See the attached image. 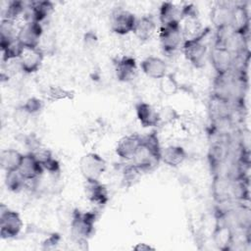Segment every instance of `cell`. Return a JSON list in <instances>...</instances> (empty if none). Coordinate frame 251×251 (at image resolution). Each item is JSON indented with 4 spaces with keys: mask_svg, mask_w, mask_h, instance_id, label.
Wrapping results in <instances>:
<instances>
[{
    "mask_svg": "<svg viewBox=\"0 0 251 251\" xmlns=\"http://www.w3.org/2000/svg\"><path fill=\"white\" fill-rule=\"evenodd\" d=\"M156 27L157 25L152 16H142L141 18H137L133 33L138 40L145 42L152 38Z\"/></svg>",
    "mask_w": 251,
    "mask_h": 251,
    "instance_id": "ac0fdd59",
    "label": "cell"
},
{
    "mask_svg": "<svg viewBox=\"0 0 251 251\" xmlns=\"http://www.w3.org/2000/svg\"><path fill=\"white\" fill-rule=\"evenodd\" d=\"M78 166L84 180H100V177L106 172L107 162L98 153L88 152L80 158Z\"/></svg>",
    "mask_w": 251,
    "mask_h": 251,
    "instance_id": "5b68a950",
    "label": "cell"
},
{
    "mask_svg": "<svg viewBox=\"0 0 251 251\" xmlns=\"http://www.w3.org/2000/svg\"><path fill=\"white\" fill-rule=\"evenodd\" d=\"M142 141V136L137 133L126 134L121 137L116 145V154L123 160L131 161Z\"/></svg>",
    "mask_w": 251,
    "mask_h": 251,
    "instance_id": "7c38bea8",
    "label": "cell"
},
{
    "mask_svg": "<svg viewBox=\"0 0 251 251\" xmlns=\"http://www.w3.org/2000/svg\"><path fill=\"white\" fill-rule=\"evenodd\" d=\"M209 29L202 30L199 34L185 38L182 44V52L185 59L195 68H201L205 64V60L208 54V44L206 37Z\"/></svg>",
    "mask_w": 251,
    "mask_h": 251,
    "instance_id": "7a4b0ae2",
    "label": "cell"
},
{
    "mask_svg": "<svg viewBox=\"0 0 251 251\" xmlns=\"http://www.w3.org/2000/svg\"><path fill=\"white\" fill-rule=\"evenodd\" d=\"M135 115L143 127H155L160 125L159 111L147 102L135 104Z\"/></svg>",
    "mask_w": 251,
    "mask_h": 251,
    "instance_id": "4fadbf2b",
    "label": "cell"
},
{
    "mask_svg": "<svg viewBox=\"0 0 251 251\" xmlns=\"http://www.w3.org/2000/svg\"><path fill=\"white\" fill-rule=\"evenodd\" d=\"M5 173V185L8 188V190L12 192L21 191L27 182V180L25 178V176L21 174L19 170L9 171Z\"/></svg>",
    "mask_w": 251,
    "mask_h": 251,
    "instance_id": "d4e9b609",
    "label": "cell"
},
{
    "mask_svg": "<svg viewBox=\"0 0 251 251\" xmlns=\"http://www.w3.org/2000/svg\"><path fill=\"white\" fill-rule=\"evenodd\" d=\"M181 17V9L177 8L173 2H164L161 4L159 9V20L161 25L179 23Z\"/></svg>",
    "mask_w": 251,
    "mask_h": 251,
    "instance_id": "603a6c76",
    "label": "cell"
},
{
    "mask_svg": "<svg viewBox=\"0 0 251 251\" xmlns=\"http://www.w3.org/2000/svg\"><path fill=\"white\" fill-rule=\"evenodd\" d=\"M159 117H160V124H171L178 118V115L174 108L170 106H166L159 110Z\"/></svg>",
    "mask_w": 251,
    "mask_h": 251,
    "instance_id": "1f68e13d",
    "label": "cell"
},
{
    "mask_svg": "<svg viewBox=\"0 0 251 251\" xmlns=\"http://www.w3.org/2000/svg\"><path fill=\"white\" fill-rule=\"evenodd\" d=\"M23 220L20 214L4 204L0 206V236L2 239L17 237L23 228Z\"/></svg>",
    "mask_w": 251,
    "mask_h": 251,
    "instance_id": "8992f818",
    "label": "cell"
},
{
    "mask_svg": "<svg viewBox=\"0 0 251 251\" xmlns=\"http://www.w3.org/2000/svg\"><path fill=\"white\" fill-rule=\"evenodd\" d=\"M25 154H22L20 151L13 149V148H7L1 151L0 153V166L2 170L5 172L18 170L23 157Z\"/></svg>",
    "mask_w": 251,
    "mask_h": 251,
    "instance_id": "7402d4cb",
    "label": "cell"
},
{
    "mask_svg": "<svg viewBox=\"0 0 251 251\" xmlns=\"http://www.w3.org/2000/svg\"><path fill=\"white\" fill-rule=\"evenodd\" d=\"M140 69L145 75L153 79H160L168 73L167 63L160 57L149 56L140 63Z\"/></svg>",
    "mask_w": 251,
    "mask_h": 251,
    "instance_id": "5bb4252c",
    "label": "cell"
},
{
    "mask_svg": "<svg viewBox=\"0 0 251 251\" xmlns=\"http://www.w3.org/2000/svg\"><path fill=\"white\" fill-rule=\"evenodd\" d=\"M75 96L74 91L66 89L59 85H52L46 90V99L51 102H57L62 100H71Z\"/></svg>",
    "mask_w": 251,
    "mask_h": 251,
    "instance_id": "83f0119b",
    "label": "cell"
},
{
    "mask_svg": "<svg viewBox=\"0 0 251 251\" xmlns=\"http://www.w3.org/2000/svg\"><path fill=\"white\" fill-rule=\"evenodd\" d=\"M96 214L75 210L71 220V233L77 242H85L94 231Z\"/></svg>",
    "mask_w": 251,
    "mask_h": 251,
    "instance_id": "3957f363",
    "label": "cell"
},
{
    "mask_svg": "<svg viewBox=\"0 0 251 251\" xmlns=\"http://www.w3.org/2000/svg\"><path fill=\"white\" fill-rule=\"evenodd\" d=\"M236 214L234 215V219L236 223L241 226V227H248L250 226V210L248 208L242 207L238 210H236Z\"/></svg>",
    "mask_w": 251,
    "mask_h": 251,
    "instance_id": "d6a6232c",
    "label": "cell"
},
{
    "mask_svg": "<svg viewBox=\"0 0 251 251\" xmlns=\"http://www.w3.org/2000/svg\"><path fill=\"white\" fill-rule=\"evenodd\" d=\"M213 241L216 247L222 251H226L231 248L233 243V232L229 226L219 225L213 232Z\"/></svg>",
    "mask_w": 251,
    "mask_h": 251,
    "instance_id": "44dd1931",
    "label": "cell"
},
{
    "mask_svg": "<svg viewBox=\"0 0 251 251\" xmlns=\"http://www.w3.org/2000/svg\"><path fill=\"white\" fill-rule=\"evenodd\" d=\"M60 240V236L57 233H53L52 235H50L44 242H43V246L45 249H50L52 247H54L55 245H57L59 243Z\"/></svg>",
    "mask_w": 251,
    "mask_h": 251,
    "instance_id": "e575fe53",
    "label": "cell"
},
{
    "mask_svg": "<svg viewBox=\"0 0 251 251\" xmlns=\"http://www.w3.org/2000/svg\"><path fill=\"white\" fill-rule=\"evenodd\" d=\"M0 47H1V52H2L3 62L18 60L24 50V46L18 40L17 37L9 40L6 43L0 44Z\"/></svg>",
    "mask_w": 251,
    "mask_h": 251,
    "instance_id": "cb8c5ba5",
    "label": "cell"
},
{
    "mask_svg": "<svg viewBox=\"0 0 251 251\" xmlns=\"http://www.w3.org/2000/svg\"><path fill=\"white\" fill-rule=\"evenodd\" d=\"M211 158L212 161L215 163H221L222 160L225 158V150L224 147L220 144L214 145L211 148Z\"/></svg>",
    "mask_w": 251,
    "mask_h": 251,
    "instance_id": "836d02e7",
    "label": "cell"
},
{
    "mask_svg": "<svg viewBox=\"0 0 251 251\" xmlns=\"http://www.w3.org/2000/svg\"><path fill=\"white\" fill-rule=\"evenodd\" d=\"M21 108L29 116L35 115L42 110L43 102L37 97H30L25 101V103L21 106Z\"/></svg>",
    "mask_w": 251,
    "mask_h": 251,
    "instance_id": "4dcf8cb0",
    "label": "cell"
},
{
    "mask_svg": "<svg viewBox=\"0 0 251 251\" xmlns=\"http://www.w3.org/2000/svg\"><path fill=\"white\" fill-rule=\"evenodd\" d=\"M44 56L45 54L39 47H24L17 61L21 71L25 74H33L40 69Z\"/></svg>",
    "mask_w": 251,
    "mask_h": 251,
    "instance_id": "9c48e42d",
    "label": "cell"
},
{
    "mask_svg": "<svg viewBox=\"0 0 251 251\" xmlns=\"http://www.w3.org/2000/svg\"><path fill=\"white\" fill-rule=\"evenodd\" d=\"M84 193L87 199L97 206H104L109 200L108 189L100 180H85Z\"/></svg>",
    "mask_w": 251,
    "mask_h": 251,
    "instance_id": "9a60e30c",
    "label": "cell"
},
{
    "mask_svg": "<svg viewBox=\"0 0 251 251\" xmlns=\"http://www.w3.org/2000/svg\"><path fill=\"white\" fill-rule=\"evenodd\" d=\"M137 18L130 11L124 8L115 9L110 17L111 30L118 35H126L133 32Z\"/></svg>",
    "mask_w": 251,
    "mask_h": 251,
    "instance_id": "52a82bcc",
    "label": "cell"
},
{
    "mask_svg": "<svg viewBox=\"0 0 251 251\" xmlns=\"http://www.w3.org/2000/svg\"><path fill=\"white\" fill-rule=\"evenodd\" d=\"M25 10V3L22 1H11L8 3L7 7L3 10V18L10 21H15L22 13H24Z\"/></svg>",
    "mask_w": 251,
    "mask_h": 251,
    "instance_id": "f1b7e54d",
    "label": "cell"
},
{
    "mask_svg": "<svg viewBox=\"0 0 251 251\" xmlns=\"http://www.w3.org/2000/svg\"><path fill=\"white\" fill-rule=\"evenodd\" d=\"M16 37L17 34H15L14 21L2 19L0 24V44L6 43Z\"/></svg>",
    "mask_w": 251,
    "mask_h": 251,
    "instance_id": "f546056e",
    "label": "cell"
},
{
    "mask_svg": "<svg viewBox=\"0 0 251 251\" xmlns=\"http://www.w3.org/2000/svg\"><path fill=\"white\" fill-rule=\"evenodd\" d=\"M159 89L166 96L176 95L179 90V83L173 73H167L159 79Z\"/></svg>",
    "mask_w": 251,
    "mask_h": 251,
    "instance_id": "484cf974",
    "label": "cell"
},
{
    "mask_svg": "<svg viewBox=\"0 0 251 251\" xmlns=\"http://www.w3.org/2000/svg\"><path fill=\"white\" fill-rule=\"evenodd\" d=\"M114 70L118 80L128 82L136 76L138 67L136 60L132 56L124 55L114 61Z\"/></svg>",
    "mask_w": 251,
    "mask_h": 251,
    "instance_id": "8fae6325",
    "label": "cell"
},
{
    "mask_svg": "<svg viewBox=\"0 0 251 251\" xmlns=\"http://www.w3.org/2000/svg\"><path fill=\"white\" fill-rule=\"evenodd\" d=\"M162 147L159 142L158 135L155 131H151L142 136L141 144L136 151L131 162L144 174L154 171L161 162Z\"/></svg>",
    "mask_w": 251,
    "mask_h": 251,
    "instance_id": "6da1fadb",
    "label": "cell"
},
{
    "mask_svg": "<svg viewBox=\"0 0 251 251\" xmlns=\"http://www.w3.org/2000/svg\"><path fill=\"white\" fill-rule=\"evenodd\" d=\"M133 250L135 251H154L155 250V247L151 246L150 244L148 243H136L133 247H132Z\"/></svg>",
    "mask_w": 251,
    "mask_h": 251,
    "instance_id": "d590c367",
    "label": "cell"
},
{
    "mask_svg": "<svg viewBox=\"0 0 251 251\" xmlns=\"http://www.w3.org/2000/svg\"><path fill=\"white\" fill-rule=\"evenodd\" d=\"M30 153L41 164L44 171H47L51 174H55V173H58L60 171V164L53 157L52 152L49 149L38 145L37 147L32 149L30 151Z\"/></svg>",
    "mask_w": 251,
    "mask_h": 251,
    "instance_id": "d6986e66",
    "label": "cell"
},
{
    "mask_svg": "<svg viewBox=\"0 0 251 251\" xmlns=\"http://www.w3.org/2000/svg\"><path fill=\"white\" fill-rule=\"evenodd\" d=\"M28 19L26 21H35L42 23L54 11V4L51 1H34L31 2L28 8Z\"/></svg>",
    "mask_w": 251,
    "mask_h": 251,
    "instance_id": "ffe728a7",
    "label": "cell"
},
{
    "mask_svg": "<svg viewBox=\"0 0 251 251\" xmlns=\"http://www.w3.org/2000/svg\"><path fill=\"white\" fill-rule=\"evenodd\" d=\"M18 170L27 181L36 180L44 172L41 164L30 152L24 155L22 163Z\"/></svg>",
    "mask_w": 251,
    "mask_h": 251,
    "instance_id": "2e32d148",
    "label": "cell"
},
{
    "mask_svg": "<svg viewBox=\"0 0 251 251\" xmlns=\"http://www.w3.org/2000/svg\"><path fill=\"white\" fill-rule=\"evenodd\" d=\"M211 64L219 76L226 75L231 69L233 55L223 44H217L210 52Z\"/></svg>",
    "mask_w": 251,
    "mask_h": 251,
    "instance_id": "30bf717a",
    "label": "cell"
},
{
    "mask_svg": "<svg viewBox=\"0 0 251 251\" xmlns=\"http://www.w3.org/2000/svg\"><path fill=\"white\" fill-rule=\"evenodd\" d=\"M187 158L185 149L179 145H169L162 148L161 162L171 168H177Z\"/></svg>",
    "mask_w": 251,
    "mask_h": 251,
    "instance_id": "e0dca14e",
    "label": "cell"
},
{
    "mask_svg": "<svg viewBox=\"0 0 251 251\" xmlns=\"http://www.w3.org/2000/svg\"><path fill=\"white\" fill-rule=\"evenodd\" d=\"M142 174L143 173L132 162L126 164L122 171V180L124 185L126 187L134 185L136 182H138Z\"/></svg>",
    "mask_w": 251,
    "mask_h": 251,
    "instance_id": "4316f807",
    "label": "cell"
},
{
    "mask_svg": "<svg viewBox=\"0 0 251 251\" xmlns=\"http://www.w3.org/2000/svg\"><path fill=\"white\" fill-rule=\"evenodd\" d=\"M43 35L42 25L35 21H25L17 32V38L24 47H38Z\"/></svg>",
    "mask_w": 251,
    "mask_h": 251,
    "instance_id": "ba28073f",
    "label": "cell"
},
{
    "mask_svg": "<svg viewBox=\"0 0 251 251\" xmlns=\"http://www.w3.org/2000/svg\"><path fill=\"white\" fill-rule=\"evenodd\" d=\"M160 45L166 54H173L182 47L184 41L180 23H172L161 25L159 30Z\"/></svg>",
    "mask_w": 251,
    "mask_h": 251,
    "instance_id": "277c9868",
    "label": "cell"
}]
</instances>
